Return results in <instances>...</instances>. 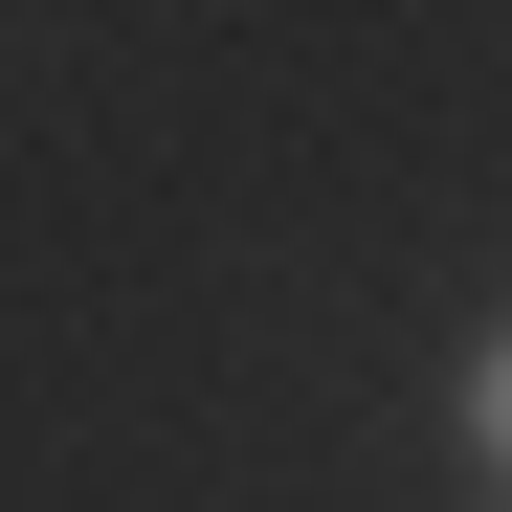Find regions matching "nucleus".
I'll use <instances>...</instances> for the list:
<instances>
[{"instance_id": "1", "label": "nucleus", "mask_w": 512, "mask_h": 512, "mask_svg": "<svg viewBox=\"0 0 512 512\" xmlns=\"http://www.w3.org/2000/svg\"><path fill=\"white\" fill-rule=\"evenodd\" d=\"M468 423H490V468H512V357H490V379H468Z\"/></svg>"}]
</instances>
